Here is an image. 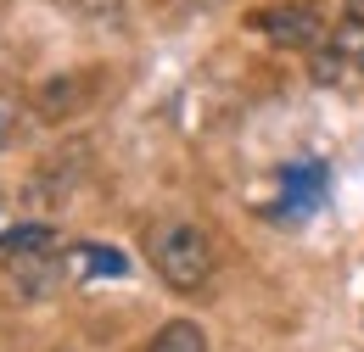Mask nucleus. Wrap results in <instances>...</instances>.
<instances>
[{
    "mask_svg": "<svg viewBox=\"0 0 364 352\" xmlns=\"http://www.w3.org/2000/svg\"><path fill=\"white\" fill-rule=\"evenodd\" d=\"M46 246H56V229H50V224H17V229H6V235H0V258L46 252Z\"/></svg>",
    "mask_w": 364,
    "mask_h": 352,
    "instance_id": "0eeeda50",
    "label": "nucleus"
},
{
    "mask_svg": "<svg viewBox=\"0 0 364 352\" xmlns=\"http://www.w3.org/2000/svg\"><path fill=\"white\" fill-rule=\"evenodd\" d=\"M146 258H151L157 280L168 291L191 297V291H202L213 280V235L191 219H163L146 229Z\"/></svg>",
    "mask_w": 364,
    "mask_h": 352,
    "instance_id": "f257e3e1",
    "label": "nucleus"
},
{
    "mask_svg": "<svg viewBox=\"0 0 364 352\" xmlns=\"http://www.w3.org/2000/svg\"><path fill=\"white\" fill-rule=\"evenodd\" d=\"M331 50H336L353 73H364V11H342V17L331 23Z\"/></svg>",
    "mask_w": 364,
    "mask_h": 352,
    "instance_id": "423d86ee",
    "label": "nucleus"
},
{
    "mask_svg": "<svg viewBox=\"0 0 364 352\" xmlns=\"http://www.w3.org/2000/svg\"><path fill=\"white\" fill-rule=\"evenodd\" d=\"M56 6L79 23H118L124 17V0H56Z\"/></svg>",
    "mask_w": 364,
    "mask_h": 352,
    "instance_id": "6e6552de",
    "label": "nucleus"
},
{
    "mask_svg": "<svg viewBox=\"0 0 364 352\" xmlns=\"http://www.w3.org/2000/svg\"><path fill=\"white\" fill-rule=\"evenodd\" d=\"M6 274H11V291L23 297V302H46L50 291L68 280V268L56 258V246L46 252H17V258H6Z\"/></svg>",
    "mask_w": 364,
    "mask_h": 352,
    "instance_id": "7ed1b4c3",
    "label": "nucleus"
},
{
    "mask_svg": "<svg viewBox=\"0 0 364 352\" xmlns=\"http://www.w3.org/2000/svg\"><path fill=\"white\" fill-rule=\"evenodd\" d=\"M85 101H90V84H85V79H73V73H68V79H50V84L40 89V118H50V123H56V118H73V112H85Z\"/></svg>",
    "mask_w": 364,
    "mask_h": 352,
    "instance_id": "20e7f679",
    "label": "nucleus"
},
{
    "mask_svg": "<svg viewBox=\"0 0 364 352\" xmlns=\"http://www.w3.org/2000/svg\"><path fill=\"white\" fill-rule=\"evenodd\" d=\"M353 6H364V0H353Z\"/></svg>",
    "mask_w": 364,
    "mask_h": 352,
    "instance_id": "9d476101",
    "label": "nucleus"
},
{
    "mask_svg": "<svg viewBox=\"0 0 364 352\" xmlns=\"http://www.w3.org/2000/svg\"><path fill=\"white\" fill-rule=\"evenodd\" d=\"M252 28L269 45H280V50H314L325 40V11L314 0H280V6L252 11Z\"/></svg>",
    "mask_w": 364,
    "mask_h": 352,
    "instance_id": "f03ea898",
    "label": "nucleus"
},
{
    "mask_svg": "<svg viewBox=\"0 0 364 352\" xmlns=\"http://www.w3.org/2000/svg\"><path fill=\"white\" fill-rule=\"evenodd\" d=\"M309 73H314V84H342L353 67H348V62H342V56L325 45V50H314V67H309Z\"/></svg>",
    "mask_w": 364,
    "mask_h": 352,
    "instance_id": "1a4fd4ad",
    "label": "nucleus"
},
{
    "mask_svg": "<svg viewBox=\"0 0 364 352\" xmlns=\"http://www.w3.org/2000/svg\"><path fill=\"white\" fill-rule=\"evenodd\" d=\"M140 352H208V330L196 319H168Z\"/></svg>",
    "mask_w": 364,
    "mask_h": 352,
    "instance_id": "39448f33",
    "label": "nucleus"
}]
</instances>
